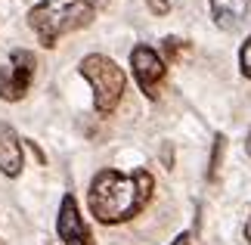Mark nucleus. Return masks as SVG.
I'll return each mask as SVG.
<instances>
[{
	"instance_id": "7ed1b4c3",
	"label": "nucleus",
	"mask_w": 251,
	"mask_h": 245,
	"mask_svg": "<svg viewBox=\"0 0 251 245\" xmlns=\"http://www.w3.org/2000/svg\"><path fill=\"white\" fill-rule=\"evenodd\" d=\"M81 78H87V84L93 87V106L100 115H112L118 109L121 96H124V72L115 65L109 56L90 53L84 56L78 65Z\"/></svg>"
},
{
	"instance_id": "f03ea898",
	"label": "nucleus",
	"mask_w": 251,
	"mask_h": 245,
	"mask_svg": "<svg viewBox=\"0 0 251 245\" xmlns=\"http://www.w3.org/2000/svg\"><path fill=\"white\" fill-rule=\"evenodd\" d=\"M93 16H96L93 0H41L28 13V25L44 47H56L65 34L87 28L93 22Z\"/></svg>"
},
{
	"instance_id": "20e7f679",
	"label": "nucleus",
	"mask_w": 251,
	"mask_h": 245,
	"mask_svg": "<svg viewBox=\"0 0 251 245\" xmlns=\"http://www.w3.org/2000/svg\"><path fill=\"white\" fill-rule=\"evenodd\" d=\"M34 68H37V59H34L31 50H13L9 53L6 65H0V100H6V103L22 100L31 90Z\"/></svg>"
},
{
	"instance_id": "6e6552de",
	"label": "nucleus",
	"mask_w": 251,
	"mask_h": 245,
	"mask_svg": "<svg viewBox=\"0 0 251 245\" xmlns=\"http://www.w3.org/2000/svg\"><path fill=\"white\" fill-rule=\"evenodd\" d=\"M208 6H211L214 25L224 28V31H233V28H239L242 19L248 16L251 0H208Z\"/></svg>"
},
{
	"instance_id": "f257e3e1",
	"label": "nucleus",
	"mask_w": 251,
	"mask_h": 245,
	"mask_svg": "<svg viewBox=\"0 0 251 245\" xmlns=\"http://www.w3.org/2000/svg\"><path fill=\"white\" fill-rule=\"evenodd\" d=\"M152 192H155V180L149 171L121 174L115 168H105L90 183L87 208L100 223H124L152 202Z\"/></svg>"
},
{
	"instance_id": "ddd939ff",
	"label": "nucleus",
	"mask_w": 251,
	"mask_h": 245,
	"mask_svg": "<svg viewBox=\"0 0 251 245\" xmlns=\"http://www.w3.org/2000/svg\"><path fill=\"white\" fill-rule=\"evenodd\" d=\"M245 239H248V245H251V218H248V223H245Z\"/></svg>"
},
{
	"instance_id": "4468645a",
	"label": "nucleus",
	"mask_w": 251,
	"mask_h": 245,
	"mask_svg": "<svg viewBox=\"0 0 251 245\" xmlns=\"http://www.w3.org/2000/svg\"><path fill=\"white\" fill-rule=\"evenodd\" d=\"M245 149H248V155H251V134H248V140H245Z\"/></svg>"
},
{
	"instance_id": "423d86ee",
	"label": "nucleus",
	"mask_w": 251,
	"mask_h": 245,
	"mask_svg": "<svg viewBox=\"0 0 251 245\" xmlns=\"http://www.w3.org/2000/svg\"><path fill=\"white\" fill-rule=\"evenodd\" d=\"M56 233L65 245H93V233L87 227L84 214L78 208V199L72 192L62 195L59 202V218H56Z\"/></svg>"
},
{
	"instance_id": "39448f33",
	"label": "nucleus",
	"mask_w": 251,
	"mask_h": 245,
	"mask_svg": "<svg viewBox=\"0 0 251 245\" xmlns=\"http://www.w3.org/2000/svg\"><path fill=\"white\" fill-rule=\"evenodd\" d=\"M130 65H133V78H137L140 90L149 96V100H158L161 84H165V59L152 50V47L140 44L130 50Z\"/></svg>"
},
{
	"instance_id": "9b49d317",
	"label": "nucleus",
	"mask_w": 251,
	"mask_h": 245,
	"mask_svg": "<svg viewBox=\"0 0 251 245\" xmlns=\"http://www.w3.org/2000/svg\"><path fill=\"white\" fill-rule=\"evenodd\" d=\"M149 6L155 9V13H168V0H149Z\"/></svg>"
},
{
	"instance_id": "0eeeda50",
	"label": "nucleus",
	"mask_w": 251,
	"mask_h": 245,
	"mask_svg": "<svg viewBox=\"0 0 251 245\" xmlns=\"http://www.w3.org/2000/svg\"><path fill=\"white\" fill-rule=\"evenodd\" d=\"M0 171L6 177L22 174V140L9 124H0Z\"/></svg>"
},
{
	"instance_id": "9d476101",
	"label": "nucleus",
	"mask_w": 251,
	"mask_h": 245,
	"mask_svg": "<svg viewBox=\"0 0 251 245\" xmlns=\"http://www.w3.org/2000/svg\"><path fill=\"white\" fill-rule=\"evenodd\" d=\"M220 152H224V136H217V140H214V155H211V177H214L217 168H220Z\"/></svg>"
},
{
	"instance_id": "1a4fd4ad",
	"label": "nucleus",
	"mask_w": 251,
	"mask_h": 245,
	"mask_svg": "<svg viewBox=\"0 0 251 245\" xmlns=\"http://www.w3.org/2000/svg\"><path fill=\"white\" fill-rule=\"evenodd\" d=\"M239 65H242V75L251 78V37L242 44V53H239Z\"/></svg>"
},
{
	"instance_id": "f8f14e48",
	"label": "nucleus",
	"mask_w": 251,
	"mask_h": 245,
	"mask_svg": "<svg viewBox=\"0 0 251 245\" xmlns=\"http://www.w3.org/2000/svg\"><path fill=\"white\" fill-rule=\"evenodd\" d=\"M171 245H192V242H189V236H186V233H180V236H177V239H174Z\"/></svg>"
}]
</instances>
